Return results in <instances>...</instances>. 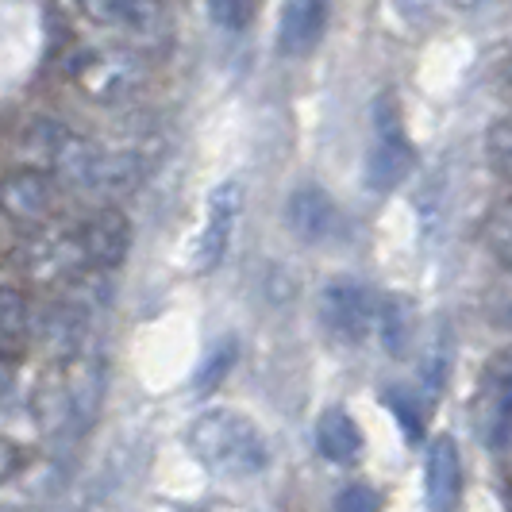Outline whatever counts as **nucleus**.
<instances>
[{"label":"nucleus","mask_w":512,"mask_h":512,"mask_svg":"<svg viewBox=\"0 0 512 512\" xmlns=\"http://www.w3.org/2000/svg\"><path fill=\"white\" fill-rule=\"evenodd\" d=\"M316 451L328 462L351 466L362 451V432L359 424L351 420V412L343 409H324L316 416Z\"/></svg>","instance_id":"2eb2a0df"},{"label":"nucleus","mask_w":512,"mask_h":512,"mask_svg":"<svg viewBox=\"0 0 512 512\" xmlns=\"http://www.w3.org/2000/svg\"><path fill=\"white\" fill-rule=\"evenodd\" d=\"M370 154H366V185L370 193H393L401 181L416 170V147H412L401 108L393 93H382L370 108Z\"/></svg>","instance_id":"20e7f679"},{"label":"nucleus","mask_w":512,"mask_h":512,"mask_svg":"<svg viewBox=\"0 0 512 512\" xmlns=\"http://www.w3.org/2000/svg\"><path fill=\"white\" fill-rule=\"evenodd\" d=\"M378 332H382V347L393 359H401L409 351L412 332H416V312H412L409 297H401V293L385 297L378 305Z\"/></svg>","instance_id":"dca6fc26"},{"label":"nucleus","mask_w":512,"mask_h":512,"mask_svg":"<svg viewBox=\"0 0 512 512\" xmlns=\"http://www.w3.org/2000/svg\"><path fill=\"white\" fill-rule=\"evenodd\" d=\"M486 154H489V166H493L505 181H512V112L497 116V120L489 124Z\"/></svg>","instance_id":"412c9836"},{"label":"nucleus","mask_w":512,"mask_h":512,"mask_svg":"<svg viewBox=\"0 0 512 512\" xmlns=\"http://www.w3.org/2000/svg\"><path fill=\"white\" fill-rule=\"evenodd\" d=\"M104 389L108 370L93 347L74 359L54 362V370L35 389V420L51 436H85L101 416Z\"/></svg>","instance_id":"f257e3e1"},{"label":"nucleus","mask_w":512,"mask_h":512,"mask_svg":"<svg viewBox=\"0 0 512 512\" xmlns=\"http://www.w3.org/2000/svg\"><path fill=\"white\" fill-rule=\"evenodd\" d=\"M382 405L397 416V424H401L405 439H409V443H420V436H424V412H420V397H416L412 389H405V385H389V389L382 393Z\"/></svg>","instance_id":"6ab92c4d"},{"label":"nucleus","mask_w":512,"mask_h":512,"mask_svg":"<svg viewBox=\"0 0 512 512\" xmlns=\"http://www.w3.org/2000/svg\"><path fill=\"white\" fill-rule=\"evenodd\" d=\"M35 335V312L20 289L0 285V362H20Z\"/></svg>","instance_id":"4468645a"},{"label":"nucleus","mask_w":512,"mask_h":512,"mask_svg":"<svg viewBox=\"0 0 512 512\" xmlns=\"http://www.w3.org/2000/svg\"><path fill=\"white\" fill-rule=\"evenodd\" d=\"M509 81H512V58H509Z\"/></svg>","instance_id":"a878e982"},{"label":"nucleus","mask_w":512,"mask_h":512,"mask_svg":"<svg viewBox=\"0 0 512 512\" xmlns=\"http://www.w3.org/2000/svg\"><path fill=\"white\" fill-rule=\"evenodd\" d=\"M85 20L101 24L104 31H120V35H158L166 24V8L151 0H104V4H85L81 8Z\"/></svg>","instance_id":"f8f14e48"},{"label":"nucleus","mask_w":512,"mask_h":512,"mask_svg":"<svg viewBox=\"0 0 512 512\" xmlns=\"http://www.w3.org/2000/svg\"><path fill=\"white\" fill-rule=\"evenodd\" d=\"M208 16L224 27V31H243V27L251 24L255 8H251V4H235V0H220V4L208 8Z\"/></svg>","instance_id":"b1692460"},{"label":"nucleus","mask_w":512,"mask_h":512,"mask_svg":"<svg viewBox=\"0 0 512 512\" xmlns=\"http://www.w3.org/2000/svg\"><path fill=\"white\" fill-rule=\"evenodd\" d=\"M332 512H382V493L366 482H355V486H343L335 493Z\"/></svg>","instance_id":"4be33fe9"},{"label":"nucleus","mask_w":512,"mask_h":512,"mask_svg":"<svg viewBox=\"0 0 512 512\" xmlns=\"http://www.w3.org/2000/svg\"><path fill=\"white\" fill-rule=\"evenodd\" d=\"M447 370H451V343H447V328L436 324V335L428 339L424 359H420V382H424V393H428V397H439Z\"/></svg>","instance_id":"a211bd4d"},{"label":"nucleus","mask_w":512,"mask_h":512,"mask_svg":"<svg viewBox=\"0 0 512 512\" xmlns=\"http://www.w3.org/2000/svg\"><path fill=\"white\" fill-rule=\"evenodd\" d=\"M239 212H243V181H220L208 193L201 235H197V247H193V266L201 274H212L224 262L231 247V235H235V224H239Z\"/></svg>","instance_id":"39448f33"},{"label":"nucleus","mask_w":512,"mask_h":512,"mask_svg":"<svg viewBox=\"0 0 512 512\" xmlns=\"http://www.w3.org/2000/svg\"><path fill=\"white\" fill-rule=\"evenodd\" d=\"M235 362H239V343H235V335H220L205 351L201 370H197V378H193V389H197V393H212V389L235 370Z\"/></svg>","instance_id":"f3484780"},{"label":"nucleus","mask_w":512,"mask_h":512,"mask_svg":"<svg viewBox=\"0 0 512 512\" xmlns=\"http://www.w3.org/2000/svg\"><path fill=\"white\" fill-rule=\"evenodd\" d=\"M374 316H378L374 297H370V289L359 278L339 274V278H332L320 289V320L339 343H362L370 324H374Z\"/></svg>","instance_id":"423d86ee"},{"label":"nucleus","mask_w":512,"mask_h":512,"mask_svg":"<svg viewBox=\"0 0 512 512\" xmlns=\"http://www.w3.org/2000/svg\"><path fill=\"white\" fill-rule=\"evenodd\" d=\"M424 501L432 512H455L462 501V459L455 436H436L424 462Z\"/></svg>","instance_id":"9b49d317"},{"label":"nucleus","mask_w":512,"mask_h":512,"mask_svg":"<svg viewBox=\"0 0 512 512\" xmlns=\"http://www.w3.org/2000/svg\"><path fill=\"white\" fill-rule=\"evenodd\" d=\"M482 239H486L489 255L497 258L505 270H512V197H505V201L486 216Z\"/></svg>","instance_id":"aec40b11"},{"label":"nucleus","mask_w":512,"mask_h":512,"mask_svg":"<svg viewBox=\"0 0 512 512\" xmlns=\"http://www.w3.org/2000/svg\"><path fill=\"white\" fill-rule=\"evenodd\" d=\"M77 247H81V262L89 274H108L116 270L131 251V220L116 205H104L89 212L74 228Z\"/></svg>","instance_id":"0eeeda50"},{"label":"nucleus","mask_w":512,"mask_h":512,"mask_svg":"<svg viewBox=\"0 0 512 512\" xmlns=\"http://www.w3.org/2000/svg\"><path fill=\"white\" fill-rule=\"evenodd\" d=\"M285 224L301 243L316 247V243H328L339 231V208L328 197V189H320L316 181H305L285 201Z\"/></svg>","instance_id":"9d476101"},{"label":"nucleus","mask_w":512,"mask_h":512,"mask_svg":"<svg viewBox=\"0 0 512 512\" xmlns=\"http://www.w3.org/2000/svg\"><path fill=\"white\" fill-rule=\"evenodd\" d=\"M185 439H189L193 459L201 462L208 474L228 478V482L258 478L270 466V447L258 432V424L239 409L197 412Z\"/></svg>","instance_id":"f03ea898"},{"label":"nucleus","mask_w":512,"mask_h":512,"mask_svg":"<svg viewBox=\"0 0 512 512\" xmlns=\"http://www.w3.org/2000/svg\"><path fill=\"white\" fill-rule=\"evenodd\" d=\"M324 27H328L324 0H289L282 8V20H278V47L289 58H301L324 39Z\"/></svg>","instance_id":"ddd939ff"},{"label":"nucleus","mask_w":512,"mask_h":512,"mask_svg":"<svg viewBox=\"0 0 512 512\" xmlns=\"http://www.w3.org/2000/svg\"><path fill=\"white\" fill-rule=\"evenodd\" d=\"M474 420L489 447H505L512 436V347H505L478 378Z\"/></svg>","instance_id":"6e6552de"},{"label":"nucleus","mask_w":512,"mask_h":512,"mask_svg":"<svg viewBox=\"0 0 512 512\" xmlns=\"http://www.w3.org/2000/svg\"><path fill=\"white\" fill-rule=\"evenodd\" d=\"M58 205V185L51 174L24 166L0 181V212L12 224H47Z\"/></svg>","instance_id":"1a4fd4ad"},{"label":"nucleus","mask_w":512,"mask_h":512,"mask_svg":"<svg viewBox=\"0 0 512 512\" xmlns=\"http://www.w3.org/2000/svg\"><path fill=\"white\" fill-rule=\"evenodd\" d=\"M66 77L97 104L128 101L147 81V58L124 47V43H101V47H81L66 58Z\"/></svg>","instance_id":"7ed1b4c3"},{"label":"nucleus","mask_w":512,"mask_h":512,"mask_svg":"<svg viewBox=\"0 0 512 512\" xmlns=\"http://www.w3.org/2000/svg\"><path fill=\"white\" fill-rule=\"evenodd\" d=\"M489 320L512 332V270L489 289Z\"/></svg>","instance_id":"5701e85b"},{"label":"nucleus","mask_w":512,"mask_h":512,"mask_svg":"<svg viewBox=\"0 0 512 512\" xmlns=\"http://www.w3.org/2000/svg\"><path fill=\"white\" fill-rule=\"evenodd\" d=\"M509 501H512V497H509Z\"/></svg>","instance_id":"bb28decb"},{"label":"nucleus","mask_w":512,"mask_h":512,"mask_svg":"<svg viewBox=\"0 0 512 512\" xmlns=\"http://www.w3.org/2000/svg\"><path fill=\"white\" fill-rule=\"evenodd\" d=\"M12 247H16V231H12V220L0 212V258L8 255Z\"/></svg>","instance_id":"393cba45"}]
</instances>
